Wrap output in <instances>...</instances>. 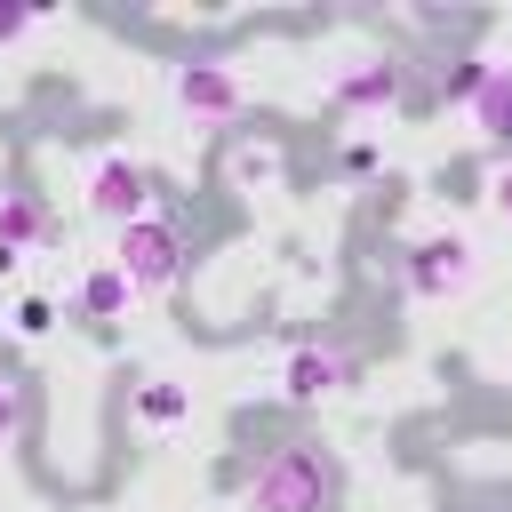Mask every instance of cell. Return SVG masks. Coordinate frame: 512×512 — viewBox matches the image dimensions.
Here are the masks:
<instances>
[{
  "label": "cell",
  "mask_w": 512,
  "mask_h": 512,
  "mask_svg": "<svg viewBox=\"0 0 512 512\" xmlns=\"http://www.w3.org/2000/svg\"><path fill=\"white\" fill-rule=\"evenodd\" d=\"M328 504H336V464H328V448H312V440L272 448V456L248 472V488H240V512H328Z\"/></svg>",
  "instance_id": "1"
},
{
  "label": "cell",
  "mask_w": 512,
  "mask_h": 512,
  "mask_svg": "<svg viewBox=\"0 0 512 512\" xmlns=\"http://www.w3.org/2000/svg\"><path fill=\"white\" fill-rule=\"evenodd\" d=\"M112 264H120V280H128L136 296L184 288V272H192L184 224H176V216H136V224H120V232H112Z\"/></svg>",
  "instance_id": "2"
},
{
  "label": "cell",
  "mask_w": 512,
  "mask_h": 512,
  "mask_svg": "<svg viewBox=\"0 0 512 512\" xmlns=\"http://www.w3.org/2000/svg\"><path fill=\"white\" fill-rule=\"evenodd\" d=\"M472 240L464 232H424V240H408L400 248V288L416 296V304H448V296H464L472 288Z\"/></svg>",
  "instance_id": "3"
},
{
  "label": "cell",
  "mask_w": 512,
  "mask_h": 512,
  "mask_svg": "<svg viewBox=\"0 0 512 512\" xmlns=\"http://www.w3.org/2000/svg\"><path fill=\"white\" fill-rule=\"evenodd\" d=\"M168 96H176L192 120H208V128H224V120L248 112V80L232 72V56H176V64H168Z\"/></svg>",
  "instance_id": "4"
},
{
  "label": "cell",
  "mask_w": 512,
  "mask_h": 512,
  "mask_svg": "<svg viewBox=\"0 0 512 512\" xmlns=\"http://www.w3.org/2000/svg\"><path fill=\"white\" fill-rule=\"evenodd\" d=\"M80 200H88V216H104V224L120 232V224L152 216V168H144V160H128V152H104V160L88 168Z\"/></svg>",
  "instance_id": "5"
},
{
  "label": "cell",
  "mask_w": 512,
  "mask_h": 512,
  "mask_svg": "<svg viewBox=\"0 0 512 512\" xmlns=\"http://www.w3.org/2000/svg\"><path fill=\"white\" fill-rule=\"evenodd\" d=\"M280 384H288V400H296V408H312V400H328V392H352V384H360V352H352V344H336V336H312V344H296V352H288Z\"/></svg>",
  "instance_id": "6"
},
{
  "label": "cell",
  "mask_w": 512,
  "mask_h": 512,
  "mask_svg": "<svg viewBox=\"0 0 512 512\" xmlns=\"http://www.w3.org/2000/svg\"><path fill=\"white\" fill-rule=\"evenodd\" d=\"M400 88H408V64H400V56H360V64H344V72L328 80V112L368 120V112H392Z\"/></svg>",
  "instance_id": "7"
},
{
  "label": "cell",
  "mask_w": 512,
  "mask_h": 512,
  "mask_svg": "<svg viewBox=\"0 0 512 512\" xmlns=\"http://www.w3.org/2000/svg\"><path fill=\"white\" fill-rule=\"evenodd\" d=\"M0 240H8L16 256L48 248V240H56V208H48V192H32V184H8V192H0Z\"/></svg>",
  "instance_id": "8"
},
{
  "label": "cell",
  "mask_w": 512,
  "mask_h": 512,
  "mask_svg": "<svg viewBox=\"0 0 512 512\" xmlns=\"http://www.w3.org/2000/svg\"><path fill=\"white\" fill-rule=\"evenodd\" d=\"M128 304H136V288L120 280V264H112V256H104V264H88V272L72 280V312H80V320H120Z\"/></svg>",
  "instance_id": "9"
},
{
  "label": "cell",
  "mask_w": 512,
  "mask_h": 512,
  "mask_svg": "<svg viewBox=\"0 0 512 512\" xmlns=\"http://www.w3.org/2000/svg\"><path fill=\"white\" fill-rule=\"evenodd\" d=\"M136 424H144V432H176V424H192V384L152 376V384L136 392Z\"/></svg>",
  "instance_id": "10"
},
{
  "label": "cell",
  "mask_w": 512,
  "mask_h": 512,
  "mask_svg": "<svg viewBox=\"0 0 512 512\" xmlns=\"http://www.w3.org/2000/svg\"><path fill=\"white\" fill-rule=\"evenodd\" d=\"M472 120H480L496 144H512V64H488V80H480V96H472Z\"/></svg>",
  "instance_id": "11"
},
{
  "label": "cell",
  "mask_w": 512,
  "mask_h": 512,
  "mask_svg": "<svg viewBox=\"0 0 512 512\" xmlns=\"http://www.w3.org/2000/svg\"><path fill=\"white\" fill-rule=\"evenodd\" d=\"M488 64H496V56H480V48L448 56V64H440V104H472V96H480V80H488Z\"/></svg>",
  "instance_id": "12"
},
{
  "label": "cell",
  "mask_w": 512,
  "mask_h": 512,
  "mask_svg": "<svg viewBox=\"0 0 512 512\" xmlns=\"http://www.w3.org/2000/svg\"><path fill=\"white\" fill-rule=\"evenodd\" d=\"M232 184H248V192H256V184H280V152L256 144V136H240V144H232Z\"/></svg>",
  "instance_id": "13"
},
{
  "label": "cell",
  "mask_w": 512,
  "mask_h": 512,
  "mask_svg": "<svg viewBox=\"0 0 512 512\" xmlns=\"http://www.w3.org/2000/svg\"><path fill=\"white\" fill-rule=\"evenodd\" d=\"M40 24H48L40 8H16V0H0V48H24V40L40 32Z\"/></svg>",
  "instance_id": "14"
},
{
  "label": "cell",
  "mask_w": 512,
  "mask_h": 512,
  "mask_svg": "<svg viewBox=\"0 0 512 512\" xmlns=\"http://www.w3.org/2000/svg\"><path fill=\"white\" fill-rule=\"evenodd\" d=\"M16 432H24V384H16V376H0V448H8Z\"/></svg>",
  "instance_id": "15"
},
{
  "label": "cell",
  "mask_w": 512,
  "mask_h": 512,
  "mask_svg": "<svg viewBox=\"0 0 512 512\" xmlns=\"http://www.w3.org/2000/svg\"><path fill=\"white\" fill-rule=\"evenodd\" d=\"M48 328H56V304L48 296H24L16 304V336H48Z\"/></svg>",
  "instance_id": "16"
},
{
  "label": "cell",
  "mask_w": 512,
  "mask_h": 512,
  "mask_svg": "<svg viewBox=\"0 0 512 512\" xmlns=\"http://www.w3.org/2000/svg\"><path fill=\"white\" fill-rule=\"evenodd\" d=\"M488 200H496V216L512 224V168H496V176H488Z\"/></svg>",
  "instance_id": "17"
},
{
  "label": "cell",
  "mask_w": 512,
  "mask_h": 512,
  "mask_svg": "<svg viewBox=\"0 0 512 512\" xmlns=\"http://www.w3.org/2000/svg\"><path fill=\"white\" fill-rule=\"evenodd\" d=\"M16 264H24V256H16V248H8V240H0V280H8V272H16Z\"/></svg>",
  "instance_id": "18"
}]
</instances>
